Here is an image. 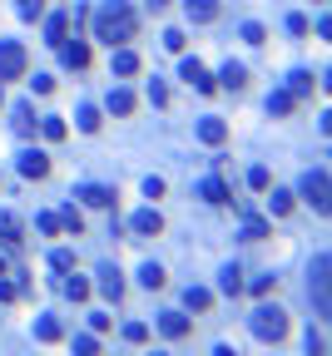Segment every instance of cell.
Listing matches in <instances>:
<instances>
[{
    "mask_svg": "<svg viewBox=\"0 0 332 356\" xmlns=\"http://www.w3.org/2000/svg\"><path fill=\"white\" fill-rule=\"evenodd\" d=\"M105 109H110V114H119V119H129V114H134V94H129V90H110Z\"/></svg>",
    "mask_w": 332,
    "mask_h": 356,
    "instance_id": "d6986e66",
    "label": "cell"
},
{
    "mask_svg": "<svg viewBox=\"0 0 332 356\" xmlns=\"http://www.w3.org/2000/svg\"><path fill=\"white\" fill-rule=\"evenodd\" d=\"M293 109H298V99L288 94V90H278V94H268V114H273V119H288V114H293Z\"/></svg>",
    "mask_w": 332,
    "mask_h": 356,
    "instance_id": "7402d4cb",
    "label": "cell"
},
{
    "mask_svg": "<svg viewBox=\"0 0 332 356\" xmlns=\"http://www.w3.org/2000/svg\"><path fill=\"white\" fill-rule=\"evenodd\" d=\"M154 356H164V351H154Z\"/></svg>",
    "mask_w": 332,
    "mask_h": 356,
    "instance_id": "816d5d0a",
    "label": "cell"
},
{
    "mask_svg": "<svg viewBox=\"0 0 332 356\" xmlns=\"http://www.w3.org/2000/svg\"><path fill=\"white\" fill-rule=\"evenodd\" d=\"M183 15L194 25H209V20H218V0H183Z\"/></svg>",
    "mask_w": 332,
    "mask_h": 356,
    "instance_id": "30bf717a",
    "label": "cell"
},
{
    "mask_svg": "<svg viewBox=\"0 0 332 356\" xmlns=\"http://www.w3.org/2000/svg\"><path fill=\"white\" fill-rule=\"evenodd\" d=\"M218 287L228 292V297H238V292H243V267H223L218 272Z\"/></svg>",
    "mask_w": 332,
    "mask_h": 356,
    "instance_id": "d4e9b609",
    "label": "cell"
},
{
    "mask_svg": "<svg viewBox=\"0 0 332 356\" xmlns=\"http://www.w3.org/2000/svg\"><path fill=\"white\" fill-rule=\"evenodd\" d=\"M20 174H25V178H50V159L40 154V149L20 154Z\"/></svg>",
    "mask_w": 332,
    "mask_h": 356,
    "instance_id": "8fae6325",
    "label": "cell"
},
{
    "mask_svg": "<svg viewBox=\"0 0 332 356\" xmlns=\"http://www.w3.org/2000/svg\"><path fill=\"white\" fill-rule=\"evenodd\" d=\"M35 223H40V233H45V238H60V233H65V228H60V213H40Z\"/></svg>",
    "mask_w": 332,
    "mask_h": 356,
    "instance_id": "e575fe53",
    "label": "cell"
},
{
    "mask_svg": "<svg viewBox=\"0 0 332 356\" xmlns=\"http://www.w3.org/2000/svg\"><path fill=\"white\" fill-rule=\"evenodd\" d=\"M183 45H189L183 30H164V50H169V55H183Z\"/></svg>",
    "mask_w": 332,
    "mask_h": 356,
    "instance_id": "74e56055",
    "label": "cell"
},
{
    "mask_svg": "<svg viewBox=\"0 0 332 356\" xmlns=\"http://www.w3.org/2000/svg\"><path fill=\"white\" fill-rule=\"evenodd\" d=\"M124 342L144 346V342H149V327H144V322H129V327H124Z\"/></svg>",
    "mask_w": 332,
    "mask_h": 356,
    "instance_id": "8d00e7d4",
    "label": "cell"
},
{
    "mask_svg": "<svg viewBox=\"0 0 332 356\" xmlns=\"http://www.w3.org/2000/svg\"><path fill=\"white\" fill-rule=\"evenodd\" d=\"M75 356H99V337H75Z\"/></svg>",
    "mask_w": 332,
    "mask_h": 356,
    "instance_id": "f35d334b",
    "label": "cell"
},
{
    "mask_svg": "<svg viewBox=\"0 0 332 356\" xmlns=\"http://www.w3.org/2000/svg\"><path fill=\"white\" fill-rule=\"evenodd\" d=\"M303 198L313 203V213L327 218V169H313V174L303 178Z\"/></svg>",
    "mask_w": 332,
    "mask_h": 356,
    "instance_id": "5b68a950",
    "label": "cell"
},
{
    "mask_svg": "<svg viewBox=\"0 0 332 356\" xmlns=\"http://www.w3.org/2000/svg\"><path fill=\"white\" fill-rule=\"evenodd\" d=\"M199 139L209 143V149H218V143L228 139V124H223V119H203V124H199Z\"/></svg>",
    "mask_w": 332,
    "mask_h": 356,
    "instance_id": "e0dca14e",
    "label": "cell"
},
{
    "mask_svg": "<svg viewBox=\"0 0 332 356\" xmlns=\"http://www.w3.org/2000/svg\"><path fill=\"white\" fill-rule=\"evenodd\" d=\"M65 297L70 302H90V282L85 277H65Z\"/></svg>",
    "mask_w": 332,
    "mask_h": 356,
    "instance_id": "f546056e",
    "label": "cell"
},
{
    "mask_svg": "<svg viewBox=\"0 0 332 356\" xmlns=\"http://www.w3.org/2000/svg\"><path fill=\"white\" fill-rule=\"evenodd\" d=\"M243 40H248V45H263V40H268V30L258 25V20H248V25H243Z\"/></svg>",
    "mask_w": 332,
    "mask_h": 356,
    "instance_id": "ab89813d",
    "label": "cell"
},
{
    "mask_svg": "<svg viewBox=\"0 0 332 356\" xmlns=\"http://www.w3.org/2000/svg\"><path fill=\"white\" fill-rule=\"evenodd\" d=\"M114 74H119V79L139 74V55H134L129 45H114Z\"/></svg>",
    "mask_w": 332,
    "mask_h": 356,
    "instance_id": "9a60e30c",
    "label": "cell"
},
{
    "mask_svg": "<svg viewBox=\"0 0 332 356\" xmlns=\"http://www.w3.org/2000/svg\"><path fill=\"white\" fill-rule=\"evenodd\" d=\"M60 228H65V233H75V238H79V233H85V213H79V208L70 203L65 213H60Z\"/></svg>",
    "mask_w": 332,
    "mask_h": 356,
    "instance_id": "4316f807",
    "label": "cell"
},
{
    "mask_svg": "<svg viewBox=\"0 0 332 356\" xmlns=\"http://www.w3.org/2000/svg\"><path fill=\"white\" fill-rule=\"evenodd\" d=\"M60 50H65V65H70V70H85V65H90V45H70V40H65Z\"/></svg>",
    "mask_w": 332,
    "mask_h": 356,
    "instance_id": "484cf974",
    "label": "cell"
},
{
    "mask_svg": "<svg viewBox=\"0 0 332 356\" xmlns=\"http://www.w3.org/2000/svg\"><path fill=\"white\" fill-rule=\"evenodd\" d=\"M139 282H144V287H149V292H159L164 282H169V272H164L159 262H144V267H139Z\"/></svg>",
    "mask_w": 332,
    "mask_h": 356,
    "instance_id": "cb8c5ba5",
    "label": "cell"
},
{
    "mask_svg": "<svg viewBox=\"0 0 332 356\" xmlns=\"http://www.w3.org/2000/svg\"><path fill=\"white\" fill-rule=\"evenodd\" d=\"M268 193H273V198H268V213H273V218H288V213H293V193H288V188H268Z\"/></svg>",
    "mask_w": 332,
    "mask_h": 356,
    "instance_id": "ffe728a7",
    "label": "cell"
},
{
    "mask_svg": "<svg viewBox=\"0 0 332 356\" xmlns=\"http://www.w3.org/2000/svg\"><path fill=\"white\" fill-rule=\"evenodd\" d=\"M99 292H105L110 302H124V277H119V267H99Z\"/></svg>",
    "mask_w": 332,
    "mask_h": 356,
    "instance_id": "7c38bea8",
    "label": "cell"
},
{
    "mask_svg": "<svg viewBox=\"0 0 332 356\" xmlns=\"http://www.w3.org/2000/svg\"><path fill=\"white\" fill-rule=\"evenodd\" d=\"M313 85H318V79L307 74V70H293V74H288V94H293V99H307V94H313Z\"/></svg>",
    "mask_w": 332,
    "mask_h": 356,
    "instance_id": "44dd1931",
    "label": "cell"
},
{
    "mask_svg": "<svg viewBox=\"0 0 332 356\" xmlns=\"http://www.w3.org/2000/svg\"><path fill=\"white\" fill-rule=\"evenodd\" d=\"M327 253H318L313 258V292H318V317H327Z\"/></svg>",
    "mask_w": 332,
    "mask_h": 356,
    "instance_id": "ba28073f",
    "label": "cell"
},
{
    "mask_svg": "<svg viewBox=\"0 0 332 356\" xmlns=\"http://www.w3.org/2000/svg\"><path fill=\"white\" fill-rule=\"evenodd\" d=\"M288 35L307 40V35H313V20H307V15H288Z\"/></svg>",
    "mask_w": 332,
    "mask_h": 356,
    "instance_id": "d6a6232c",
    "label": "cell"
},
{
    "mask_svg": "<svg viewBox=\"0 0 332 356\" xmlns=\"http://www.w3.org/2000/svg\"><path fill=\"white\" fill-rule=\"evenodd\" d=\"M273 287H278V277H253V297H268Z\"/></svg>",
    "mask_w": 332,
    "mask_h": 356,
    "instance_id": "ee69618b",
    "label": "cell"
},
{
    "mask_svg": "<svg viewBox=\"0 0 332 356\" xmlns=\"http://www.w3.org/2000/svg\"><path fill=\"white\" fill-rule=\"evenodd\" d=\"M90 327H94V337H105V331L114 327V317H105V312H94V317H90Z\"/></svg>",
    "mask_w": 332,
    "mask_h": 356,
    "instance_id": "b9f144b4",
    "label": "cell"
},
{
    "mask_svg": "<svg viewBox=\"0 0 332 356\" xmlns=\"http://www.w3.org/2000/svg\"><path fill=\"white\" fill-rule=\"evenodd\" d=\"M0 277H5V258H0Z\"/></svg>",
    "mask_w": 332,
    "mask_h": 356,
    "instance_id": "681fc988",
    "label": "cell"
},
{
    "mask_svg": "<svg viewBox=\"0 0 332 356\" xmlns=\"http://www.w3.org/2000/svg\"><path fill=\"white\" fill-rule=\"evenodd\" d=\"M144 5H149V10H164V5H174V0H144Z\"/></svg>",
    "mask_w": 332,
    "mask_h": 356,
    "instance_id": "c3c4849f",
    "label": "cell"
},
{
    "mask_svg": "<svg viewBox=\"0 0 332 356\" xmlns=\"http://www.w3.org/2000/svg\"><path fill=\"white\" fill-rule=\"evenodd\" d=\"M129 233L134 238H159L164 233V213H159V208H139V213L129 218Z\"/></svg>",
    "mask_w": 332,
    "mask_h": 356,
    "instance_id": "8992f818",
    "label": "cell"
},
{
    "mask_svg": "<svg viewBox=\"0 0 332 356\" xmlns=\"http://www.w3.org/2000/svg\"><path fill=\"white\" fill-rule=\"evenodd\" d=\"M248 188H253V193H268V188H273V174H268L263 163H258V169H248Z\"/></svg>",
    "mask_w": 332,
    "mask_h": 356,
    "instance_id": "f1b7e54d",
    "label": "cell"
},
{
    "mask_svg": "<svg viewBox=\"0 0 332 356\" xmlns=\"http://www.w3.org/2000/svg\"><path fill=\"white\" fill-rule=\"evenodd\" d=\"M15 10H20V20H40L45 15V0H15Z\"/></svg>",
    "mask_w": 332,
    "mask_h": 356,
    "instance_id": "1f68e13d",
    "label": "cell"
},
{
    "mask_svg": "<svg viewBox=\"0 0 332 356\" xmlns=\"http://www.w3.org/2000/svg\"><path fill=\"white\" fill-rule=\"evenodd\" d=\"M25 70H30V50L20 40H0V85L25 79Z\"/></svg>",
    "mask_w": 332,
    "mask_h": 356,
    "instance_id": "3957f363",
    "label": "cell"
},
{
    "mask_svg": "<svg viewBox=\"0 0 332 356\" xmlns=\"http://www.w3.org/2000/svg\"><path fill=\"white\" fill-rule=\"evenodd\" d=\"M144 193H149V198H164V178H144Z\"/></svg>",
    "mask_w": 332,
    "mask_h": 356,
    "instance_id": "bcb514c9",
    "label": "cell"
},
{
    "mask_svg": "<svg viewBox=\"0 0 332 356\" xmlns=\"http://www.w3.org/2000/svg\"><path fill=\"white\" fill-rule=\"evenodd\" d=\"M149 104H159V109H164V104H169V90H164L159 79H149Z\"/></svg>",
    "mask_w": 332,
    "mask_h": 356,
    "instance_id": "60d3db41",
    "label": "cell"
},
{
    "mask_svg": "<svg viewBox=\"0 0 332 356\" xmlns=\"http://www.w3.org/2000/svg\"><path fill=\"white\" fill-rule=\"evenodd\" d=\"M50 267H55V272H70V267H75V253H70V247H55V253H50Z\"/></svg>",
    "mask_w": 332,
    "mask_h": 356,
    "instance_id": "d590c367",
    "label": "cell"
},
{
    "mask_svg": "<svg viewBox=\"0 0 332 356\" xmlns=\"http://www.w3.org/2000/svg\"><path fill=\"white\" fill-rule=\"evenodd\" d=\"M139 35V15L124 5V0H110V5L94 10V40H105V45H129V40Z\"/></svg>",
    "mask_w": 332,
    "mask_h": 356,
    "instance_id": "6da1fadb",
    "label": "cell"
},
{
    "mask_svg": "<svg viewBox=\"0 0 332 356\" xmlns=\"http://www.w3.org/2000/svg\"><path fill=\"white\" fill-rule=\"evenodd\" d=\"M75 198L90 203V208H114V203H119V193H114V188H105V183H79Z\"/></svg>",
    "mask_w": 332,
    "mask_h": 356,
    "instance_id": "52a82bcc",
    "label": "cell"
},
{
    "mask_svg": "<svg viewBox=\"0 0 332 356\" xmlns=\"http://www.w3.org/2000/svg\"><path fill=\"white\" fill-rule=\"evenodd\" d=\"M199 198H203V203H233V193H228L223 178H203V183H199Z\"/></svg>",
    "mask_w": 332,
    "mask_h": 356,
    "instance_id": "5bb4252c",
    "label": "cell"
},
{
    "mask_svg": "<svg viewBox=\"0 0 332 356\" xmlns=\"http://www.w3.org/2000/svg\"><path fill=\"white\" fill-rule=\"evenodd\" d=\"M218 79H223V90H233V94H243V90H248V70H243V65H233V59L223 65V74H218Z\"/></svg>",
    "mask_w": 332,
    "mask_h": 356,
    "instance_id": "ac0fdd59",
    "label": "cell"
},
{
    "mask_svg": "<svg viewBox=\"0 0 332 356\" xmlns=\"http://www.w3.org/2000/svg\"><path fill=\"white\" fill-rule=\"evenodd\" d=\"M0 188H5V178H0Z\"/></svg>",
    "mask_w": 332,
    "mask_h": 356,
    "instance_id": "f907efd6",
    "label": "cell"
},
{
    "mask_svg": "<svg viewBox=\"0 0 332 356\" xmlns=\"http://www.w3.org/2000/svg\"><path fill=\"white\" fill-rule=\"evenodd\" d=\"M268 233H273V228H268L263 218H243V238H248V243H263Z\"/></svg>",
    "mask_w": 332,
    "mask_h": 356,
    "instance_id": "83f0119b",
    "label": "cell"
},
{
    "mask_svg": "<svg viewBox=\"0 0 332 356\" xmlns=\"http://www.w3.org/2000/svg\"><path fill=\"white\" fill-rule=\"evenodd\" d=\"M40 134H45V139H65L70 129H65V119H55V114H50V119H40Z\"/></svg>",
    "mask_w": 332,
    "mask_h": 356,
    "instance_id": "836d02e7",
    "label": "cell"
},
{
    "mask_svg": "<svg viewBox=\"0 0 332 356\" xmlns=\"http://www.w3.org/2000/svg\"><path fill=\"white\" fill-rule=\"evenodd\" d=\"M159 331H164L169 342H183V337L194 331V322L183 317V312H164V317H159Z\"/></svg>",
    "mask_w": 332,
    "mask_h": 356,
    "instance_id": "9c48e42d",
    "label": "cell"
},
{
    "mask_svg": "<svg viewBox=\"0 0 332 356\" xmlns=\"http://www.w3.org/2000/svg\"><path fill=\"white\" fill-rule=\"evenodd\" d=\"M0 302H15V287L10 282H0Z\"/></svg>",
    "mask_w": 332,
    "mask_h": 356,
    "instance_id": "7dc6e473",
    "label": "cell"
},
{
    "mask_svg": "<svg viewBox=\"0 0 332 356\" xmlns=\"http://www.w3.org/2000/svg\"><path fill=\"white\" fill-rule=\"evenodd\" d=\"M30 85H35V94H50V90H55V79H50V74H35Z\"/></svg>",
    "mask_w": 332,
    "mask_h": 356,
    "instance_id": "f6af8a7d",
    "label": "cell"
},
{
    "mask_svg": "<svg viewBox=\"0 0 332 356\" xmlns=\"http://www.w3.org/2000/svg\"><path fill=\"white\" fill-rule=\"evenodd\" d=\"M327 342H322V331H307V356H322Z\"/></svg>",
    "mask_w": 332,
    "mask_h": 356,
    "instance_id": "7bdbcfd3",
    "label": "cell"
},
{
    "mask_svg": "<svg viewBox=\"0 0 332 356\" xmlns=\"http://www.w3.org/2000/svg\"><path fill=\"white\" fill-rule=\"evenodd\" d=\"M99 124H105V119H99V109H94V104H85V109H79V129H85V134H99Z\"/></svg>",
    "mask_w": 332,
    "mask_h": 356,
    "instance_id": "4dcf8cb0",
    "label": "cell"
},
{
    "mask_svg": "<svg viewBox=\"0 0 332 356\" xmlns=\"http://www.w3.org/2000/svg\"><path fill=\"white\" fill-rule=\"evenodd\" d=\"M183 307H189V312H209L214 307V292L209 287H189V292H183Z\"/></svg>",
    "mask_w": 332,
    "mask_h": 356,
    "instance_id": "603a6c76",
    "label": "cell"
},
{
    "mask_svg": "<svg viewBox=\"0 0 332 356\" xmlns=\"http://www.w3.org/2000/svg\"><path fill=\"white\" fill-rule=\"evenodd\" d=\"M253 337H258L263 346H278V342L288 337V312H283V307H258V312H253Z\"/></svg>",
    "mask_w": 332,
    "mask_h": 356,
    "instance_id": "7a4b0ae2",
    "label": "cell"
},
{
    "mask_svg": "<svg viewBox=\"0 0 332 356\" xmlns=\"http://www.w3.org/2000/svg\"><path fill=\"white\" fill-rule=\"evenodd\" d=\"M35 342H45V346L65 342V327H60L55 317H40V322H35Z\"/></svg>",
    "mask_w": 332,
    "mask_h": 356,
    "instance_id": "2e32d148",
    "label": "cell"
},
{
    "mask_svg": "<svg viewBox=\"0 0 332 356\" xmlns=\"http://www.w3.org/2000/svg\"><path fill=\"white\" fill-rule=\"evenodd\" d=\"M179 79H183V85H194L199 94H214L218 85H214V74H209V65H203V59H183V65H179Z\"/></svg>",
    "mask_w": 332,
    "mask_h": 356,
    "instance_id": "277c9868",
    "label": "cell"
},
{
    "mask_svg": "<svg viewBox=\"0 0 332 356\" xmlns=\"http://www.w3.org/2000/svg\"><path fill=\"white\" fill-rule=\"evenodd\" d=\"M65 40H70V15L60 10V15L45 20V45H65Z\"/></svg>",
    "mask_w": 332,
    "mask_h": 356,
    "instance_id": "4fadbf2b",
    "label": "cell"
}]
</instances>
